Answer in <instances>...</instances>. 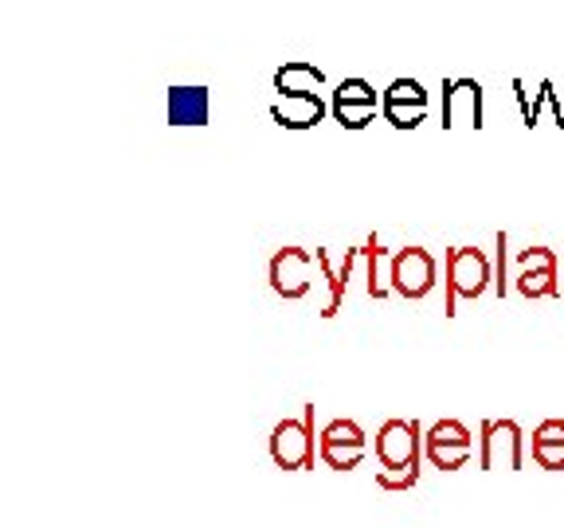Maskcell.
<instances>
[{"label": "cell", "instance_id": "obj_20", "mask_svg": "<svg viewBox=\"0 0 564 529\" xmlns=\"http://www.w3.org/2000/svg\"><path fill=\"white\" fill-rule=\"evenodd\" d=\"M553 79H541V87H538V95H533V102L525 106V110H521V122L529 126V130H533V126H538V118H541V110H545L549 102H553Z\"/></svg>", "mask_w": 564, "mask_h": 529}, {"label": "cell", "instance_id": "obj_12", "mask_svg": "<svg viewBox=\"0 0 564 529\" xmlns=\"http://www.w3.org/2000/svg\"><path fill=\"white\" fill-rule=\"evenodd\" d=\"M380 95H384L380 115L397 130H415L427 118V90H423L420 79H392Z\"/></svg>", "mask_w": 564, "mask_h": 529}, {"label": "cell", "instance_id": "obj_2", "mask_svg": "<svg viewBox=\"0 0 564 529\" xmlns=\"http://www.w3.org/2000/svg\"><path fill=\"white\" fill-rule=\"evenodd\" d=\"M494 287V263L482 247H447L443 251V314L455 317L458 302H478Z\"/></svg>", "mask_w": 564, "mask_h": 529}, {"label": "cell", "instance_id": "obj_11", "mask_svg": "<svg viewBox=\"0 0 564 529\" xmlns=\"http://www.w3.org/2000/svg\"><path fill=\"white\" fill-rule=\"evenodd\" d=\"M518 279H513V287H518L521 299H556L561 294V282H556V251L553 247H525L518 256Z\"/></svg>", "mask_w": 564, "mask_h": 529}, {"label": "cell", "instance_id": "obj_8", "mask_svg": "<svg viewBox=\"0 0 564 529\" xmlns=\"http://www.w3.org/2000/svg\"><path fill=\"white\" fill-rule=\"evenodd\" d=\"M314 267L317 256L306 247H279L267 267V282L282 302H302L314 291Z\"/></svg>", "mask_w": 564, "mask_h": 529}, {"label": "cell", "instance_id": "obj_5", "mask_svg": "<svg viewBox=\"0 0 564 529\" xmlns=\"http://www.w3.org/2000/svg\"><path fill=\"white\" fill-rule=\"evenodd\" d=\"M435 279H440V263H435L427 247H400L392 263H388V287H392V294H400L408 302L427 299L435 291Z\"/></svg>", "mask_w": 564, "mask_h": 529}, {"label": "cell", "instance_id": "obj_6", "mask_svg": "<svg viewBox=\"0 0 564 529\" xmlns=\"http://www.w3.org/2000/svg\"><path fill=\"white\" fill-rule=\"evenodd\" d=\"M365 451H369V435H365L361 423L349 420V415H337V420H329L326 428L317 432V458H322L329 471H357Z\"/></svg>", "mask_w": 564, "mask_h": 529}, {"label": "cell", "instance_id": "obj_7", "mask_svg": "<svg viewBox=\"0 0 564 529\" xmlns=\"http://www.w3.org/2000/svg\"><path fill=\"white\" fill-rule=\"evenodd\" d=\"M475 455V435L463 420H435L427 432H423V458L440 471H463Z\"/></svg>", "mask_w": 564, "mask_h": 529}, {"label": "cell", "instance_id": "obj_17", "mask_svg": "<svg viewBox=\"0 0 564 529\" xmlns=\"http://www.w3.org/2000/svg\"><path fill=\"white\" fill-rule=\"evenodd\" d=\"M326 87V71L310 60H291L274 71V90L279 95H294V90H317Z\"/></svg>", "mask_w": 564, "mask_h": 529}, {"label": "cell", "instance_id": "obj_15", "mask_svg": "<svg viewBox=\"0 0 564 529\" xmlns=\"http://www.w3.org/2000/svg\"><path fill=\"white\" fill-rule=\"evenodd\" d=\"M533 463L541 471H564V420H541L533 428Z\"/></svg>", "mask_w": 564, "mask_h": 529}, {"label": "cell", "instance_id": "obj_9", "mask_svg": "<svg viewBox=\"0 0 564 529\" xmlns=\"http://www.w3.org/2000/svg\"><path fill=\"white\" fill-rule=\"evenodd\" d=\"M380 106H384V95H377L369 79H341L334 102H329V115L341 130H365L380 115Z\"/></svg>", "mask_w": 564, "mask_h": 529}, {"label": "cell", "instance_id": "obj_13", "mask_svg": "<svg viewBox=\"0 0 564 529\" xmlns=\"http://www.w3.org/2000/svg\"><path fill=\"white\" fill-rule=\"evenodd\" d=\"M326 115L329 102L322 98V90H294V95H279L271 102V118L282 130H314Z\"/></svg>", "mask_w": 564, "mask_h": 529}, {"label": "cell", "instance_id": "obj_14", "mask_svg": "<svg viewBox=\"0 0 564 529\" xmlns=\"http://www.w3.org/2000/svg\"><path fill=\"white\" fill-rule=\"evenodd\" d=\"M314 256H317V271H322V279H326V287H329V299H326L322 317H337V310H341V302H345V291H349V274H352V267L365 259V251L361 247H345L341 263H334L329 247H314Z\"/></svg>", "mask_w": 564, "mask_h": 529}, {"label": "cell", "instance_id": "obj_19", "mask_svg": "<svg viewBox=\"0 0 564 529\" xmlns=\"http://www.w3.org/2000/svg\"><path fill=\"white\" fill-rule=\"evenodd\" d=\"M494 247H498V251H494V294L506 299V294H510V274H506V267H510V236L498 231Z\"/></svg>", "mask_w": 564, "mask_h": 529}, {"label": "cell", "instance_id": "obj_1", "mask_svg": "<svg viewBox=\"0 0 564 529\" xmlns=\"http://www.w3.org/2000/svg\"><path fill=\"white\" fill-rule=\"evenodd\" d=\"M423 428L420 420H384L377 432V486L380 490H412L423 467Z\"/></svg>", "mask_w": 564, "mask_h": 529}, {"label": "cell", "instance_id": "obj_3", "mask_svg": "<svg viewBox=\"0 0 564 529\" xmlns=\"http://www.w3.org/2000/svg\"><path fill=\"white\" fill-rule=\"evenodd\" d=\"M271 463L279 471H310L317 458L314 404H302L299 415H282L271 428Z\"/></svg>", "mask_w": 564, "mask_h": 529}, {"label": "cell", "instance_id": "obj_4", "mask_svg": "<svg viewBox=\"0 0 564 529\" xmlns=\"http://www.w3.org/2000/svg\"><path fill=\"white\" fill-rule=\"evenodd\" d=\"M478 467L482 471H521L525 467V432L518 420L478 423Z\"/></svg>", "mask_w": 564, "mask_h": 529}, {"label": "cell", "instance_id": "obj_10", "mask_svg": "<svg viewBox=\"0 0 564 529\" xmlns=\"http://www.w3.org/2000/svg\"><path fill=\"white\" fill-rule=\"evenodd\" d=\"M467 122L470 130L486 126V106H482V87L475 79H443L440 90V126L455 130Z\"/></svg>", "mask_w": 564, "mask_h": 529}, {"label": "cell", "instance_id": "obj_16", "mask_svg": "<svg viewBox=\"0 0 564 529\" xmlns=\"http://www.w3.org/2000/svg\"><path fill=\"white\" fill-rule=\"evenodd\" d=\"M169 122L173 126H208V90L204 87L169 90Z\"/></svg>", "mask_w": 564, "mask_h": 529}, {"label": "cell", "instance_id": "obj_18", "mask_svg": "<svg viewBox=\"0 0 564 529\" xmlns=\"http://www.w3.org/2000/svg\"><path fill=\"white\" fill-rule=\"evenodd\" d=\"M361 251H365V267H369V299H388L392 294V287H388V274H380V263L388 259V247L380 244V236L372 231L369 239L361 244Z\"/></svg>", "mask_w": 564, "mask_h": 529}]
</instances>
